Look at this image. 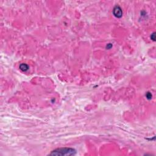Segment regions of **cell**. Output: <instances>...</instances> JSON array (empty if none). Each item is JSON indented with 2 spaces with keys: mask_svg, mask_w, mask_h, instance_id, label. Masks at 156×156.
Here are the masks:
<instances>
[{
  "mask_svg": "<svg viewBox=\"0 0 156 156\" xmlns=\"http://www.w3.org/2000/svg\"><path fill=\"white\" fill-rule=\"evenodd\" d=\"M75 154V151L71 148H60L57 150L53 151L51 154L52 155H73Z\"/></svg>",
  "mask_w": 156,
  "mask_h": 156,
  "instance_id": "cell-1",
  "label": "cell"
}]
</instances>
